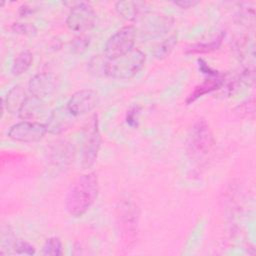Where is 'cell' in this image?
<instances>
[{"label":"cell","instance_id":"cell-1","mask_svg":"<svg viewBox=\"0 0 256 256\" xmlns=\"http://www.w3.org/2000/svg\"><path fill=\"white\" fill-rule=\"evenodd\" d=\"M99 192L98 177L94 172L79 175L70 185L65 206L67 212L73 217L85 214L95 202Z\"/></svg>","mask_w":256,"mask_h":256},{"label":"cell","instance_id":"cell-2","mask_svg":"<svg viewBox=\"0 0 256 256\" xmlns=\"http://www.w3.org/2000/svg\"><path fill=\"white\" fill-rule=\"evenodd\" d=\"M146 55L138 48H133L128 53L107 62L106 76L113 79L126 80L134 77L143 68Z\"/></svg>","mask_w":256,"mask_h":256},{"label":"cell","instance_id":"cell-3","mask_svg":"<svg viewBox=\"0 0 256 256\" xmlns=\"http://www.w3.org/2000/svg\"><path fill=\"white\" fill-rule=\"evenodd\" d=\"M137 29L134 26H125L112 34L104 47V56L109 59L118 58L134 48Z\"/></svg>","mask_w":256,"mask_h":256},{"label":"cell","instance_id":"cell-4","mask_svg":"<svg viewBox=\"0 0 256 256\" xmlns=\"http://www.w3.org/2000/svg\"><path fill=\"white\" fill-rule=\"evenodd\" d=\"M187 144L193 155L203 156L211 150L214 145V138L208 123L204 119H199L193 125Z\"/></svg>","mask_w":256,"mask_h":256},{"label":"cell","instance_id":"cell-5","mask_svg":"<svg viewBox=\"0 0 256 256\" xmlns=\"http://www.w3.org/2000/svg\"><path fill=\"white\" fill-rule=\"evenodd\" d=\"M68 28L75 32H86L96 24V13L91 5L78 2L71 7L66 19Z\"/></svg>","mask_w":256,"mask_h":256},{"label":"cell","instance_id":"cell-6","mask_svg":"<svg viewBox=\"0 0 256 256\" xmlns=\"http://www.w3.org/2000/svg\"><path fill=\"white\" fill-rule=\"evenodd\" d=\"M101 144V136L98 126V118L94 115L91 118L89 125L86 127V132L82 146V166L90 168L96 161Z\"/></svg>","mask_w":256,"mask_h":256},{"label":"cell","instance_id":"cell-7","mask_svg":"<svg viewBox=\"0 0 256 256\" xmlns=\"http://www.w3.org/2000/svg\"><path fill=\"white\" fill-rule=\"evenodd\" d=\"M47 132L46 125L39 122L21 121L12 125L8 131L10 139L22 143H35L43 139Z\"/></svg>","mask_w":256,"mask_h":256},{"label":"cell","instance_id":"cell-8","mask_svg":"<svg viewBox=\"0 0 256 256\" xmlns=\"http://www.w3.org/2000/svg\"><path fill=\"white\" fill-rule=\"evenodd\" d=\"M142 24L140 26V34L142 37L150 39L159 37L167 33L174 22V19L170 15L165 14H152L149 12L141 19Z\"/></svg>","mask_w":256,"mask_h":256},{"label":"cell","instance_id":"cell-9","mask_svg":"<svg viewBox=\"0 0 256 256\" xmlns=\"http://www.w3.org/2000/svg\"><path fill=\"white\" fill-rule=\"evenodd\" d=\"M99 103V94L93 89H81L72 94L66 106L76 117L92 111Z\"/></svg>","mask_w":256,"mask_h":256},{"label":"cell","instance_id":"cell-10","mask_svg":"<svg viewBox=\"0 0 256 256\" xmlns=\"http://www.w3.org/2000/svg\"><path fill=\"white\" fill-rule=\"evenodd\" d=\"M76 116L73 115L65 105L59 106L52 110L46 125L47 132L51 134H61L69 130L75 123Z\"/></svg>","mask_w":256,"mask_h":256},{"label":"cell","instance_id":"cell-11","mask_svg":"<svg viewBox=\"0 0 256 256\" xmlns=\"http://www.w3.org/2000/svg\"><path fill=\"white\" fill-rule=\"evenodd\" d=\"M57 89V80L48 73L34 75L28 83V91L31 96L43 100L51 96Z\"/></svg>","mask_w":256,"mask_h":256},{"label":"cell","instance_id":"cell-12","mask_svg":"<svg viewBox=\"0 0 256 256\" xmlns=\"http://www.w3.org/2000/svg\"><path fill=\"white\" fill-rule=\"evenodd\" d=\"M115 9L128 21H139L149 12L147 4L143 1H118L115 3Z\"/></svg>","mask_w":256,"mask_h":256},{"label":"cell","instance_id":"cell-13","mask_svg":"<svg viewBox=\"0 0 256 256\" xmlns=\"http://www.w3.org/2000/svg\"><path fill=\"white\" fill-rule=\"evenodd\" d=\"M28 97L29 96L25 88L21 85H16L8 91L6 97L2 98V100L4 102L5 109L7 110V112H9L10 114L19 115Z\"/></svg>","mask_w":256,"mask_h":256},{"label":"cell","instance_id":"cell-14","mask_svg":"<svg viewBox=\"0 0 256 256\" xmlns=\"http://www.w3.org/2000/svg\"><path fill=\"white\" fill-rule=\"evenodd\" d=\"M223 75L221 73L215 76H209L201 84L195 87V89L187 97L186 103L191 104L203 95L219 89L223 85Z\"/></svg>","mask_w":256,"mask_h":256},{"label":"cell","instance_id":"cell-15","mask_svg":"<svg viewBox=\"0 0 256 256\" xmlns=\"http://www.w3.org/2000/svg\"><path fill=\"white\" fill-rule=\"evenodd\" d=\"M33 62V54L30 50H22L17 54V56L14 58L12 66H11V72L13 75H21L25 73L31 66Z\"/></svg>","mask_w":256,"mask_h":256},{"label":"cell","instance_id":"cell-16","mask_svg":"<svg viewBox=\"0 0 256 256\" xmlns=\"http://www.w3.org/2000/svg\"><path fill=\"white\" fill-rule=\"evenodd\" d=\"M43 111V100L30 95L22 107L19 116L24 120L34 119Z\"/></svg>","mask_w":256,"mask_h":256},{"label":"cell","instance_id":"cell-17","mask_svg":"<svg viewBox=\"0 0 256 256\" xmlns=\"http://www.w3.org/2000/svg\"><path fill=\"white\" fill-rule=\"evenodd\" d=\"M223 35H219L215 39L211 40L208 43H197L194 45H191L190 47L187 48V53H192V54H202V53H208L217 50L221 43H222Z\"/></svg>","mask_w":256,"mask_h":256},{"label":"cell","instance_id":"cell-18","mask_svg":"<svg viewBox=\"0 0 256 256\" xmlns=\"http://www.w3.org/2000/svg\"><path fill=\"white\" fill-rule=\"evenodd\" d=\"M177 44V34H173L163 40L156 48L154 51V56L159 59H165L170 55V53L173 51L175 45Z\"/></svg>","mask_w":256,"mask_h":256},{"label":"cell","instance_id":"cell-19","mask_svg":"<svg viewBox=\"0 0 256 256\" xmlns=\"http://www.w3.org/2000/svg\"><path fill=\"white\" fill-rule=\"evenodd\" d=\"M108 59L105 56L95 55L89 61V70L96 76H106Z\"/></svg>","mask_w":256,"mask_h":256},{"label":"cell","instance_id":"cell-20","mask_svg":"<svg viewBox=\"0 0 256 256\" xmlns=\"http://www.w3.org/2000/svg\"><path fill=\"white\" fill-rule=\"evenodd\" d=\"M43 255H52L58 256L62 255V243L58 237H50L48 238L42 248Z\"/></svg>","mask_w":256,"mask_h":256},{"label":"cell","instance_id":"cell-21","mask_svg":"<svg viewBox=\"0 0 256 256\" xmlns=\"http://www.w3.org/2000/svg\"><path fill=\"white\" fill-rule=\"evenodd\" d=\"M13 250L15 253L17 254H21V255H33L35 254V248L32 244H30L29 242L25 241V240H21L18 239L15 241L14 246H13Z\"/></svg>","mask_w":256,"mask_h":256},{"label":"cell","instance_id":"cell-22","mask_svg":"<svg viewBox=\"0 0 256 256\" xmlns=\"http://www.w3.org/2000/svg\"><path fill=\"white\" fill-rule=\"evenodd\" d=\"M12 29L15 33L26 36H33L37 32L36 27L30 23H14L12 25Z\"/></svg>","mask_w":256,"mask_h":256},{"label":"cell","instance_id":"cell-23","mask_svg":"<svg viewBox=\"0 0 256 256\" xmlns=\"http://www.w3.org/2000/svg\"><path fill=\"white\" fill-rule=\"evenodd\" d=\"M89 44H90V39H89V37L83 36V35H81V36H79V37H76V38L72 41V43H71L73 52L78 53V54H79V53H83V52L88 48Z\"/></svg>","mask_w":256,"mask_h":256},{"label":"cell","instance_id":"cell-24","mask_svg":"<svg viewBox=\"0 0 256 256\" xmlns=\"http://www.w3.org/2000/svg\"><path fill=\"white\" fill-rule=\"evenodd\" d=\"M67 149V147H64L63 145L53 150V160H56L57 163H64L66 160L69 159L70 151L69 152H63Z\"/></svg>","mask_w":256,"mask_h":256},{"label":"cell","instance_id":"cell-25","mask_svg":"<svg viewBox=\"0 0 256 256\" xmlns=\"http://www.w3.org/2000/svg\"><path fill=\"white\" fill-rule=\"evenodd\" d=\"M174 4L179 6L182 9H188V8L196 6L197 4H199V2L195 1V0H181V1L174 2Z\"/></svg>","mask_w":256,"mask_h":256},{"label":"cell","instance_id":"cell-26","mask_svg":"<svg viewBox=\"0 0 256 256\" xmlns=\"http://www.w3.org/2000/svg\"><path fill=\"white\" fill-rule=\"evenodd\" d=\"M127 123L129 125H133L136 123L137 121V110L136 108H131L130 110H128V113H127Z\"/></svg>","mask_w":256,"mask_h":256},{"label":"cell","instance_id":"cell-27","mask_svg":"<svg viewBox=\"0 0 256 256\" xmlns=\"http://www.w3.org/2000/svg\"><path fill=\"white\" fill-rule=\"evenodd\" d=\"M19 12H20V14H21L22 16H25V15H27V14L32 13V9L29 8V7H27L26 5H23V6L20 7Z\"/></svg>","mask_w":256,"mask_h":256}]
</instances>
